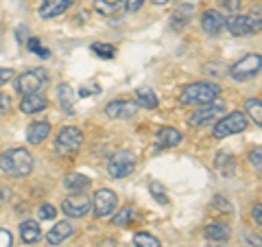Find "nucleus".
Listing matches in <instances>:
<instances>
[{"instance_id":"9b49d317","label":"nucleus","mask_w":262,"mask_h":247,"mask_svg":"<svg viewBox=\"0 0 262 247\" xmlns=\"http://www.w3.org/2000/svg\"><path fill=\"white\" fill-rule=\"evenodd\" d=\"M225 112V105H203V108L199 112H194L190 116V125L194 127H203V125H210V122H216L221 116H223Z\"/></svg>"},{"instance_id":"ddd939ff","label":"nucleus","mask_w":262,"mask_h":247,"mask_svg":"<svg viewBox=\"0 0 262 247\" xmlns=\"http://www.w3.org/2000/svg\"><path fill=\"white\" fill-rule=\"evenodd\" d=\"M201 29L206 31L208 35H221L225 29V18L216 9H208L201 15Z\"/></svg>"},{"instance_id":"393cba45","label":"nucleus","mask_w":262,"mask_h":247,"mask_svg":"<svg viewBox=\"0 0 262 247\" xmlns=\"http://www.w3.org/2000/svg\"><path fill=\"white\" fill-rule=\"evenodd\" d=\"M260 105H262L260 98H247V101H245V110H247V114L253 118L256 125H260V122H262V108H260Z\"/></svg>"},{"instance_id":"2eb2a0df","label":"nucleus","mask_w":262,"mask_h":247,"mask_svg":"<svg viewBox=\"0 0 262 247\" xmlns=\"http://www.w3.org/2000/svg\"><path fill=\"white\" fill-rule=\"evenodd\" d=\"M72 234H75V228H72V223H68V221H61V223H57L55 228L48 230L46 241L51 245H61L63 241H68Z\"/></svg>"},{"instance_id":"c756f323","label":"nucleus","mask_w":262,"mask_h":247,"mask_svg":"<svg viewBox=\"0 0 262 247\" xmlns=\"http://www.w3.org/2000/svg\"><path fill=\"white\" fill-rule=\"evenodd\" d=\"M27 46H29V51H31V53H35V55H39V57H44V59H46L48 55H51V53H48V48H46V46L39 44V39H37V37H29Z\"/></svg>"},{"instance_id":"39448f33","label":"nucleus","mask_w":262,"mask_h":247,"mask_svg":"<svg viewBox=\"0 0 262 247\" xmlns=\"http://www.w3.org/2000/svg\"><path fill=\"white\" fill-rule=\"evenodd\" d=\"M249 125V118L245 116L243 112H232L227 116L219 118L214 122V136L216 138H225V136H232V134H241Z\"/></svg>"},{"instance_id":"4c0bfd02","label":"nucleus","mask_w":262,"mask_h":247,"mask_svg":"<svg viewBox=\"0 0 262 247\" xmlns=\"http://www.w3.org/2000/svg\"><path fill=\"white\" fill-rule=\"evenodd\" d=\"M251 215H253V219H256V223L260 225V223H262V215H260V203H256V205H253V208H251Z\"/></svg>"},{"instance_id":"f8f14e48","label":"nucleus","mask_w":262,"mask_h":247,"mask_svg":"<svg viewBox=\"0 0 262 247\" xmlns=\"http://www.w3.org/2000/svg\"><path fill=\"white\" fill-rule=\"evenodd\" d=\"M136 112H138V103L127 101V98H118V101H112L105 105V114H107L110 118L127 120V118H134Z\"/></svg>"},{"instance_id":"6ab92c4d","label":"nucleus","mask_w":262,"mask_h":247,"mask_svg":"<svg viewBox=\"0 0 262 247\" xmlns=\"http://www.w3.org/2000/svg\"><path fill=\"white\" fill-rule=\"evenodd\" d=\"M90 184H92V179L83 175V173H70V175L63 177V186L70 193H83L85 188H90Z\"/></svg>"},{"instance_id":"20e7f679","label":"nucleus","mask_w":262,"mask_h":247,"mask_svg":"<svg viewBox=\"0 0 262 247\" xmlns=\"http://www.w3.org/2000/svg\"><path fill=\"white\" fill-rule=\"evenodd\" d=\"M81 145H83V134L77 129V127H63L59 129V134H57V140H55V149L57 153L66 155V158H70V155H75Z\"/></svg>"},{"instance_id":"f257e3e1","label":"nucleus","mask_w":262,"mask_h":247,"mask_svg":"<svg viewBox=\"0 0 262 247\" xmlns=\"http://www.w3.org/2000/svg\"><path fill=\"white\" fill-rule=\"evenodd\" d=\"M0 169L11 177H27L33 171V155L27 149H9L0 155Z\"/></svg>"},{"instance_id":"dca6fc26","label":"nucleus","mask_w":262,"mask_h":247,"mask_svg":"<svg viewBox=\"0 0 262 247\" xmlns=\"http://www.w3.org/2000/svg\"><path fill=\"white\" fill-rule=\"evenodd\" d=\"M46 96L44 94H39V92H33V94H24L22 98V103H20V110L24 114H37V112H42L46 110Z\"/></svg>"},{"instance_id":"bb28decb","label":"nucleus","mask_w":262,"mask_h":247,"mask_svg":"<svg viewBox=\"0 0 262 247\" xmlns=\"http://www.w3.org/2000/svg\"><path fill=\"white\" fill-rule=\"evenodd\" d=\"M134 245L136 247H162L158 238H155L153 234H146V232H138L136 238H134Z\"/></svg>"},{"instance_id":"f03ea898","label":"nucleus","mask_w":262,"mask_h":247,"mask_svg":"<svg viewBox=\"0 0 262 247\" xmlns=\"http://www.w3.org/2000/svg\"><path fill=\"white\" fill-rule=\"evenodd\" d=\"M219 86L208 84V81H201V84H190L184 88L182 92V103L186 105H210L219 98Z\"/></svg>"},{"instance_id":"4be33fe9","label":"nucleus","mask_w":262,"mask_h":247,"mask_svg":"<svg viewBox=\"0 0 262 247\" xmlns=\"http://www.w3.org/2000/svg\"><path fill=\"white\" fill-rule=\"evenodd\" d=\"M20 236H22L24 243H35L37 238L42 236V230H39V225L35 221H24L20 225Z\"/></svg>"},{"instance_id":"c9c22d12","label":"nucleus","mask_w":262,"mask_h":247,"mask_svg":"<svg viewBox=\"0 0 262 247\" xmlns=\"http://www.w3.org/2000/svg\"><path fill=\"white\" fill-rule=\"evenodd\" d=\"M249 162H251V167H256V171H260V149H256V151H251V155H249Z\"/></svg>"},{"instance_id":"5701e85b","label":"nucleus","mask_w":262,"mask_h":247,"mask_svg":"<svg viewBox=\"0 0 262 247\" xmlns=\"http://www.w3.org/2000/svg\"><path fill=\"white\" fill-rule=\"evenodd\" d=\"M122 5L125 0H94V11L101 15H114Z\"/></svg>"},{"instance_id":"9d476101","label":"nucleus","mask_w":262,"mask_h":247,"mask_svg":"<svg viewBox=\"0 0 262 247\" xmlns=\"http://www.w3.org/2000/svg\"><path fill=\"white\" fill-rule=\"evenodd\" d=\"M116 205H118V197L114 195L110 188H101V191H96L94 195V203H92V208H94V215L96 217H110L114 210H116Z\"/></svg>"},{"instance_id":"7ed1b4c3","label":"nucleus","mask_w":262,"mask_h":247,"mask_svg":"<svg viewBox=\"0 0 262 247\" xmlns=\"http://www.w3.org/2000/svg\"><path fill=\"white\" fill-rule=\"evenodd\" d=\"M262 27V20H260V13L256 15H241V13H234L225 20V29L232 33L236 37H243V35H251V33H258Z\"/></svg>"},{"instance_id":"4468645a","label":"nucleus","mask_w":262,"mask_h":247,"mask_svg":"<svg viewBox=\"0 0 262 247\" xmlns=\"http://www.w3.org/2000/svg\"><path fill=\"white\" fill-rule=\"evenodd\" d=\"M72 3H75V0H42V5H39V15H42L44 20L57 18V15L68 11Z\"/></svg>"},{"instance_id":"423d86ee","label":"nucleus","mask_w":262,"mask_h":247,"mask_svg":"<svg viewBox=\"0 0 262 247\" xmlns=\"http://www.w3.org/2000/svg\"><path fill=\"white\" fill-rule=\"evenodd\" d=\"M134 169H136V155L131 151L114 153L110 158V162H107V173H110V177H114V179H122V177L131 175Z\"/></svg>"},{"instance_id":"58836bf2","label":"nucleus","mask_w":262,"mask_h":247,"mask_svg":"<svg viewBox=\"0 0 262 247\" xmlns=\"http://www.w3.org/2000/svg\"><path fill=\"white\" fill-rule=\"evenodd\" d=\"M151 3H153V5H166L168 0H151Z\"/></svg>"},{"instance_id":"7c9ffc66","label":"nucleus","mask_w":262,"mask_h":247,"mask_svg":"<svg viewBox=\"0 0 262 247\" xmlns=\"http://www.w3.org/2000/svg\"><path fill=\"white\" fill-rule=\"evenodd\" d=\"M219 5L223 7L229 15L238 13V9H241V0H219Z\"/></svg>"},{"instance_id":"473e14b6","label":"nucleus","mask_w":262,"mask_h":247,"mask_svg":"<svg viewBox=\"0 0 262 247\" xmlns=\"http://www.w3.org/2000/svg\"><path fill=\"white\" fill-rule=\"evenodd\" d=\"M13 245V236L9 230H0V247H11Z\"/></svg>"},{"instance_id":"b1692460","label":"nucleus","mask_w":262,"mask_h":247,"mask_svg":"<svg viewBox=\"0 0 262 247\" xmlns=\"http://www.w3.org/2000/svg\"><path fill=\"white\" fill-rule=\"evenodd\" d=\"M59 103L68 114L75 112V108H72V105H75V90H72L70 84H61L59 86Z\"/></svg>"},{"instance_id":"a878e982","label":"nucleus","mask_w":262,"mask_h":247,"mask_svg":"<svg viewBox=\"0 0 262 247\" xmlns=\"http://www.w3.org/2000/svg\"><path fill=\"white\" fill-rule=\"evenodd\" d=\"M149 193H151V197L158 203H162V205H166L168 203V195H166V188H164L160 182H149Z\"/></svg>"},{"instance_id":"0eeeda50","label":"nucleus","mask_w":262,"mask_h":247,"mask_svg":"<svg viewBox=\"0 0 262 247\" xmlns=\"http://www.w3.org/2000/svg\"><path fill=\"white\" fill-rule=\"evenodd\" d=\"M48 84V75L44 70H27L22 72V75L15 79V90H18L20 94H33V92H39L44 86Z\"/></svg>"},{"instance_id":"f3484780","label":"nucleus","mask_w":262,"mask_h":247,"mask_svg":"<svg viewBox=\"0 0 262 247\" xmlns=\"http://www.w3.org/2000/svg\"><path fill=\"white\" fill-rule=\"evenodd\" d=\"M203 234H206V238L212 243V245H223L229 241V228L225 223H210L206 230H203Z\"/></svg>"},{"instance_id":"ea45409f","label":"nucleus","mask_w":262,"mask_h":247,"mask_svg":"<svg viewBox=\"0 0 262 247\" xmlns=\"http://www.w3.org/2000/svg\"><path fill=\"white\" fill-rule=\"evenodd\" d=\"M5 199V195H3V191H0V201H3Z\"/></svg>"},{"instance_id":"a211bd4d","label":"nucleus","mask_w":262,"mask_h":247,"mask_svg":"<svg viewBox=\"0 0 262 247\" xmlns=\"http://www.w3.org/2000/svg\"><path fill=\"white\" fill-rule=\"evenodd\" d=\"M48 134H51V122L35 120V122H31L29 129H27V140L31 145H39L42 140L48 138Z\"/></svg>"},{"instance_id":"6e6552de","label":"nucleus","mask_w":262,"mask_h":247,"mask_svg":"<svg viewBox=\"0 0 262 247\" xmlns=\"http://www.w3.org/2000/svg\"><path fill=\"white\" fill-rule=\"evenodd\" d=\"M260 66H262V57L258 53H251V55L243 57L241 61H236L232 66V77L238 79V81L251 79V77H256L260 72Z\"/></svg>"},{"instance_id":"412c9836","label":"nucleus","mask_w":262,"mask_h":247,"mask_svg":"<svg viewBox=\"0 0 262 247\" xmlns=\"http://www.w3.org/2000/svg\"><path fill=\"white\" fill-rule=\"evenodd\" d=\"M136 98H138V105H142V108H149V110L158 108V96H155L153 90L146 88V86L136 90Z\"/></svg>"},{"instance_id":"72a5a7b5","label":"nucleus","mask_w":262,"mask_h":247,"mask_svg":"<svg viewBox=\"0 0 262 247\" xmlns=\"http://www.w3.org/2000/svg\"><path fill=\"white\" fill-rule=\"evenodd\" d=\"M11 110V96L0 92V114H7Z\"/></svg>"},{"instance_id":"1a4fd4ad","label":"nucleus","mask_w":262,"mask_h":247,"mask_svg":"<svg viewBox=\"0 0 262 247\" xmlns=\"http://www.w3.org/2000/svg\"><path fill=\"white\" fill-rule=\"evenodd\" d=\"M61 210L66 212L68 217H75V219H81L85 217L90 210H92V201H90V197L83 195V193H75L70 197H66L61 201Z\"/></svg>"},{"instance_id":"aec40b11","label":"nucleus","mask_w":262,"mask_h":247,"mask_svg":"<svg viewBox=\"0 0 262 247\" xmlns=\"http://www.w3.org/2000/svg\"><path fill=\"white\" fill-rule=\"evenodd\" d=\"M158 145L160 147H166V149H170V147H177L179 142H182V134L175 129V127H164L158 131Z\"/></svg>"},{"instance_id":"c85d7f7f","label":"nucleus","mask_w":262,"mask_h":247,"mask_svg":"<svg viewBox=\"0 0 262 247\" xmlns=\"http://www.w3.org/2000/svg\"><path fill=\"white\" fill-rule=\"evenodd\" d=\"M131 217H134V208H131V205H127V208H122L118 215H114V225L125 228L129 221H131Z\"/></svg>"},{"instance_id":"e433bc0d","label":"nucleus","mask_w":262,"mask_h":247,"mask_svg":"<svg viewBox=\"0 0 262 247\" xmlns=\"http://www.w3.org/2000/svg\"><path fill=\"white\" fill-rule=\"evenodd\" d=\"M9 79H13V70H9V68H0V86L7 84Z\"/></svg>"},{"instance_id":"cd10ccee","label":"nucleus","mask_w":262,"mask_h":247,"mask_svg":"<svg viewBox=\"0 0 262 247\" xmlns=\"http://www.w3.org/2000/svg\"><path fill=\"white\" fill-rule=\"evenodd\" d=\"M92 51L98 57H103V59H114V55H116V48H114L112 44H103V42L92 44Z\"/></svg>"},{"instance_id":"f704fd0d","label":"nucleus","mask_w":262,"mask_h":247,"mask_svg":"<svg viewBox=\"0 0 262 247\" xmlns=\"http://www.w3.org/2000/svg\"><path fill=\"white\" fill-rule=\"evenodd\" d=\"M142 5H144V0H125V7H127V11H129V13L138 11Z\"/></svg>"},{"instance_id":"2f4dec72","label":"nucleus","mask_w":262,"mask_h":247,"mask_svg":"<svg viewBox=\"0 0 262 247\" xmlns=\"http://www.w3.org/2000/svg\"><path fill=\"white\" fill-rule=\"evenodd\" d=\"M37 215H39V219H55L57 210H55V205H51V203H44V205H39Z\"/></svg>"}]
</instances>
